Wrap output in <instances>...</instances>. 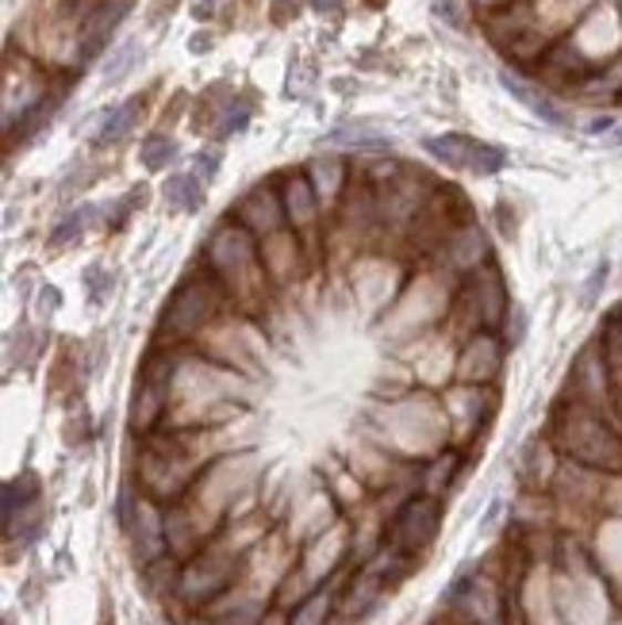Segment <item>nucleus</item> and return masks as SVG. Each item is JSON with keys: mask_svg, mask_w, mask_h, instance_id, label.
<instances>
[{"mask_svg": "<svg viewBox=\"0 0 622 625\" xmlns=\"http://www.w3.org/2000/svg\"><path fill=\"white\" fill-rule=\"evenodd\" d=\"M608 281H611V261H600V265L592 269V277L584 281V288H580V303H584V308H592V303L603 295Z\"/></svg>", "mask_w": 622, "mask_h": 625, "instance_id": "nucleus-28", "label": "nucleus"}, {"mask_svg": "<svg viewBox=\"0 0 622 625\" xmlns=\"http://www.w3.org/2000/svg\"><path fill=\"white\" fill-rule=\"evenodd\" d=\"M143 112H146V101H143V96H131V101L116 104V108H112V112L101 119V127H96V146H112V143H120V138H127L131 131L138 127Z\"/></svg>", "mask_w": 622, "mask_h": 625, "instance_id": "nucleus-16", "label": "nucleus"}, {"mask_svg": "<svg viewBox=\"0 0 622 625\" xmlns=\"http://www.w3.org/2000/svg\"><path fill=\"white\" fill-rule=\"evenodd\" d=\"M311 8H315L319 15H339L342 12V0H311Z\"/></svg>", "mask_w": 622, "mask_h": 625, "instance_id": "nucleus-34", "label": "nucleus"}, {"mask_svg": "<svg viewBox=\"0 0 622 625\" xmlns=\"http://www.w3.org/2000/svg\"><path fill=\"white\" fill-rule=\"evenodd\" d=\"M231 219L239 227H247L261 246L273 242L277 235H284V230H289V216H284V204H281V188L258 185L253 192L242 196L239 208L231 211Z\"/></svg>", "mask_w": 622, "mask_h": 625, "instance_id": "nucleus-10", "label": "nucleus"}, {"mask_svg": "<svg viewBox=\"0 0 622 625\" xmlns=\"http://www.w3.org/2000/svg\"><path fill=\"white\" fill-rule=\"evenodd\" d=\"M219 0H196V15H211V8H216Z\"/></svg>", "mask_w": 622, "mask_h": 625, "instance_id": "nucleus-35", "label": "nucleus"}, {"mask_svg": "<svg viewBox=\"0 0 622 625\" xmlns=\"http://www.w3.org/2000/svg\"><path fill=\"white\" fill-rule=\"evenodd\" d=\"M511 308L515 300L511 292H507L504 269H499L496 258L488 261V265H480L477 273L465 277L462 288L454 292V303H449V311H454L457 323L469 331V338L473 334H499Z\"/></svg>", "mask_w": 622, "mask_h": 625, "instance_id": "nucleus-5", "label": "nucleus"}, {"mask_svg": "<svg viewBox=\"0 0 622 625\" xmlns=\"http://www.w3.org/2000/svg\"><path fill=\"white\" fill-rule=\"evenodd\" d=\"M615 127H619L615 115H595V119L588 123V135H603V131H615Z\"/></svg>", "mask_w": 622, "mask_h": 625, "instance_id": "nucleus-32", "label": "nucleus"}, {"mask_svg": "<svg viewBox=\"0 0 622 625\" xmlns=\"http://www.w3.org/2000/svg\"><path fill=\"white\" fill-rule=\"evenodd\" d=\"M138 58H143V43H138V39L120 43L116 51H112L108 62H104V81H108V85H120V81H124L127 73L138 65Z\"/></svg>", "mask_w": 622, "mask_h": 625, "instance_id": "nucleus-24", "label": "nucleus"}, {"mask_svg": "<svg viewBox=\"0 0 622 625\" xmlns=\"http://www.w3.org/2000/svg\"><path fill=\"white\" fill-rule=\"evenodd\" d=\"M561 396L592 403V407L611 410V415H622V381H619L615 365L608 361V353H603L600 338H592L577 357H572Z\"/></svg>", "mask_w": 622, "mask_h": 625, "instance_id": "nucleus-7", "label": "nucleus"}, {"mask_svg": "<svg viewBox=\"0 0 622 625\" xmlns=\"http://www.w3.org/2000/svg\"><path fill=\"white\" fill-rule=\"evenodd\" d=\"M423 150H427L438 166L473 173V177H496V173L507 166V150H499L493 143H480V138L462 135V131L423 138Z\"/></svg>", "mask_w": 622, "mask_h": 625, "instance_id": "nucleus-8", "label": "nucleus"}, {"mask_svg": "<svg viewBox=\"0 0 622 625\" xmlns=\"http://www.w3.org/2000/svg\"><path fill=\"white\" fill-rule=\"evenodd\" d=\"M281 204L284 216H289V230L297 238H315L319 230V216H323V200H319L315 185H311L308 169H297L281 180Z\"/></svg>", "mask_w": 622, "mask_h": 625, "instance_id": "nucleus-12", "label": "nucleus"}, {"mask_svg": "<svg viewBox=\"0 0 622 625\" xmlns=\"http://www.w3.org/2000/svg\"><path fill=\"white\" fill-rule=\"evenodd\" d=\"M35 507H39V476L35 472L12 476V480L4 483V530L15 518L35 511Z\"/></svg>", "mask_w": 622, "mask_h": 625, "instance_id": "nucleus-18", "label": "nucleus"}, {"mask_svg": "<svg viewBox=\"0 0 622 625\" xmlns=\"http://www.w3.org/2000/svg\"><path fill=\"white\" fill-rule=\"evenodd\" d=\"M231 303V295L224 292V284L208 273V269H196L188 273L182 284L174 288V295L166 300L158 315V331H154V345H177L188 350L204 331H211L219 319V311Z\"/></svg>", "mask_w": 622, "mask_h": 625, "instance_id": "nucleus-3", "label": "nucleus"}, {"mask_svg": "<svg viewBox=\"0 0 622 625\" xmlns=\"http://www.w3.org/2000/svg\"><path fill=\"white\" fill-rule=\"evenodd\" d=\"M457 468H462V449H454V446L442 449L438 457H431L427 465H423V472H419V491L446 499V491L454 488V480H457Z\"/></svg>", "mask_w": 622, "mask_h": 625, "instance_id": "nucleus-17", "label": "nucleus"}, {"mask_svg": "<svg viewBox=\"0 0 622 625\" xmlns=\"http://www.w3.org/2000/svg\"><path fill=\"white\" fill-rule=\"evenodd\" d=\"M93 219H96V208H77V211H70V216H65L62 223L54 227L51 242H54V246H70V242H77V238L85 235V227L93 223Z\"/></svg>", "mask_w": 622, "mask_h": 625, "instance_id": "nucleus-26", "label": "nucleus"}, {"mask_svg": "<svg viewBox=\"0 0 622 625\" xmlns=\"http://www.w3.org/2000/svg\"><path fill=\"white\" fill-rule=\"evenodd\" d=\"M469 4H473V8H480V12L493 15V12H499V8H511L515 0H469Z\"/></svg>", "mask_w": 622, "mask_h": 625, "instance_id": "nucleus-33", "label": "nucleus"}, {"mask_svg": "<svg viewBox=\"0 0 622 625\" xmlns=\"http://www.w3.org/2000/svg\"><path fill=\"white\" fill-rule=\"evenodd\" d=\"M499 88H504L511 101H519L527 112H535L542 123H550V127H569V112H561L558 104H553V96L546 93L538 81H527L522 73L515 70H499Z\"/></svg>", "mask_w": 622, "mask_h": 625, "instance_id": "nucleus-14", "label": "nucleus"}, {"mask_svg": "<svg viewBox=\"0 0 622 625\" xmlns=\"http://www.w3.org/2000/svg\"><path fill=\"white\" fill-rule=\"evenodd\" d=\"M323 143L326 146H346V150H362V154H384V150H392V135H384V131L370 127V123H362V127H339V131H331Z\"/></svg>", "mask_w": 622, "mask_h": 625, "instance_id": "nucleus-19", "label": "nucleus"}, {"mask_svg": "<svg viewBox=\"0 0 622 625\" xmlns=\"http://www.w3.org/2000/svg\"><path fill=\"white\" fill-rule=\"evenodd\" d=\"M339 598H342V575L311 587L308 595L297 598V606H289L284 625H331L339 618Z\"/></svg>", "mask_w": 622, "mask_h": 625, "instance_id": "nucleus-15", "label": "nucleus"}, {"mask_svg": "<svg viewBox=\"0 0 622 625\" xmlns=\"http://www.w3.org/2000/svg\"><path fill=\"white\" fill-rule=\"evenodd\" d=\"M204 188L208 185H204L196 173H174V177H166V185H162V196H166V204L174 211H200Z\"/></svg>", "mask_w": 622, "mask_h": 625, "instance_id": "nucleus-20", "label": "nucleus"}, {"mask_svg": "<svg viewBox=\"0 0 622 625\" xmlns=\"http://www.w3.org/2000/svg\"><path fill=\"white\" fill-rule=\"evenodd\" d=\"M527 331H530V315H527V308H522V303H515V308L507 311L504 331H499V338H504L507 350H519V345L527 342Z\"/></svg>", "mask_w": 622, "mask_h": 625, "instance_id": "nucleus-27", "label": "nucleus"}, {"mask_svg": "<svg viewBox=\"0 0 622 625\" xmlns=\"http://www.w3.org/2000/svg\"><path fill=\"white\" fill-rule=\"evenodd\" d=\"M177 158V143L169 135H146L143 146H138V162H143L146 173H162L169 169Z\"/></svg>", "mask_w": 622, "mask_h": 625, "instance_id": "nucleus-23", "label": "nucleus"}, {"mask_svg": "<svg viewBox=\"0 0 622 625\" xmlns=\"http://www.w3.org/2000/svg\"><path fill=\"white\" fill-rule=\"evenodd\" d=\"M442 518H446V507H442L438 496H427V491H412L396 511L388 514L381 533V545L404 553L407 561L419 564L423 556L435 549L438 533H442Z\"/></svg>", "mask_w": 622, "mask_h": 625, "instance_id": "nucleus-6", "label": "nucleus"}, {"mask_svg": "<svg viewBox=\"0 0 622 625\" xmlns=\"http://www.w3.org/2000/svg\"><path fill=\"white\" fill-rule=\"evenodd\" d=\"M308 177H311V185H315V192H319V200H323V208H326V204L339 200L342 188H346V166H342L339 158H315L308 166Z\"/></svg>", "mask_w": 622, "mask_h": 625, "instance_id": "nucleus-21", "label": "nucleus"}, {"mask_svg": "<svg viewBox=\"0 0 622 625\" xmlns=\"http://www.w3.org/2000/svg\"><path fill=\"white\" fill-rule=\"evenodd\" d=\"M297 12H300V0H273V20L277 23H289Z\"/></svg>", "mask_w": 622, "mask_h": 625, "instance_id": "nucleus-31", "label": "nucleus"}, {"mask_svg": "<svg viewBox=\"0 0 622 625\" xmlns=\"http://www.w3.org/2000/svg\"><path fill=\"white\" fill-rule=\"evenodd\" d=\"M219 162H224V154H219V150H211V146H208V150H200V154H196V169H193V173L204 180V185H211V180L219 177Z\"/></svg>", "mask_w": 622, "mask_h": 625, "instance_id": "nucleus-30", "label": "nucleus"}, {"mask_svg": "<svg viewBox=\"0 0 622 625\" xmlns=\"http://www.w3.org/2000/svg\"><path fill=\"white\" fill-rule=\"evenodd\" d=\"M507 345L499 334H473L462 345V357H457V381L469 384V388H493V381L504 368Z\"/></svg>", "mask_w": 622, "mask_h": 625, "instance_id": "nucleus-11", "label": "nucleus"}, {"mask_svg": "<svg viewBox=\"0 0 622 625\" xmlns=\"http://www.w3.org/2000/svg\"><path fill=\"white\" fill-rule=\"evenodd\" d=\"M608 146H622V127L611 131V135H608Z\"/></svg>", "mask_w": 622, "mask_h": 625, "instance_id": "nucleus-37", "label": "nucleus"}, {"mask_svg": "<svg viewBox=\"0 0 622 625\" xmlns=\"http://www.w3.org/2000/svg\"><path fill=\"white\" fill-rule=\"evenodd\" d=\"M435 15L442 23H449L454 31H465L469 28V15H465L462 0H435Z\"/></svg>", "mask_w": 622, "mask_h": 625, "instance_id": "nucleus-29", "label": "nucleus"}, {"mask_svg": "<svg viewBox=\"0 0 622 625\" xmlns=\"http://www.w3.org/2000/svg\"><path fill=\"white\" fill-rule=\"evenodd\" d=\"M204 269L224 284L231 303L253 308L258 300H266L269 269L266 258H261V242L247 227L235 223V219H227V223L211 230L208 246H204Z\"/></svg>", "mask_w": 622, "mask_h": 625, "instance_id": "nucleus-2", "label": "nucleus"}, {"mask_svg": "<svg viewBox=\"0 0 622 625\" xmlns=\"http://www.w3.org/2000/svg\"><path fill=\"white\" fill-rule=\"evenodd\" d=\"M59 104H62V93H51V88H46V93L39 96V101L31 104V108L20 115V127H15V131H20V138L39 135V131H43L46 123L54 119V112H59ZM15 131H12V135H15ZM12 135H8V138H12Z\"/></svg>", "mask_w": 622, "mask_h": 625, "instance_id": "nucleus-22", "label": "nucleus"}, {"mask_svg": "<svg viewBox=\"0 0 622 625\" xmlns=\"http://www.w3.org/2000/svg\"><path fill=\"white\" fill-rule=\"evenodd\" d=\"M442 258H446L449 273H462V277H469V273H477L480 265H488V261H493V246H488L485 227H480L477 219L462 223L446 242H442Z\"/></svg>", "mask_w": 622, "mask_h": 625, "instance_id": "nucleus-13", "label": "nucleus"}, {"mask_svg": "<svg viewBox=\"0 0 622 625\" xmlns=\"http://www.w3.org/2000/svg\"><path fill=\"white\" fill-rule=\"evenodd\" d=\"M546 438L569 465L592 468L603 476H622V415L561 396L550 410Z\"/></svg>", "mask_w": 622, "mask_h": 625, "instance_id": "nucleus-1", "label": "nucleus"}, {"mask_svg": "<svg viewBox=\"0 0 622 625\" xmlns=\"http://www.w3.org/2000/svg\"><path fill=\"white\" fill-rule=\"evenodd\" d=\"M188 361V350L177 345H154L146 353V361L138 365L135 376V392H131V434L146 438V434L162 430L174 407V392H177V376H182Z\"/></svg>", "mask_w": 622, "mask_h": 625, "instance_id": "nucleus-4", "label": "nucleus"}, {"mask_svg": "<svg viewBox=\"0 0 622 625\" xmlns=\"http://www.w3.org/2000/svg\"><path fill=\"white\" fill-rule=\"evenodd\" d=\"M250 101H242V96H231L227 101V108L224 115H219V123H216V138H231V135H242L247 131V123H250Z\"/></svg>", "mask_w": 622, "mask_h": 625, "instance_id": "nucleus-25", "label": "nucleus"}, {"mask_svg": "<svg viewBox=\"0 0 622 625\" xmlns=\"http://www.w3.org/2000/svg\"><path fill=\"white\" fill-rule=\"evenodd\" d=\"M427 625H462V622H454L449 614H438V618H431Z\"/></svg>", "mask_w": 622, "mask_h": 625, "instance_id": "nucleus-36", "label": "nucleus"}, {"mask_svg": "<svg viewBox=\"0 0 622 625\" xmlns=\"http://www.w3.org/2000/svg\"><path fill=\"white\" fill-rule=\"evenodd\" d=\"M135 8V0H96L77 28V51H73V65H89L108 51L112 35L120 31V23L127 20V12Z\"/></svg>", "mask_w": 622, "mask_h": 625, "instance_id": "nucleus-9", "label": "nucleus"}]
</instances>
